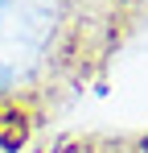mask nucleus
I'll use <instances>...</instances> for the list:
<instances>
[{
  "label": "nucleus",
  "mask_w": 148,
  "mask_h": 153,
  "mask_svg": "<svg viewBox=\"0 0 148 153\" xmlns=\"http://www.w3.org/2000/svg\"><path fill=\"white\" fill-rule=\"evenodd\" d=\"M25 137H29V116L17 103L0 100V145L4 149H17V145H25Z\"/></svg>",
  "instance_id": "nucleus-1"
}]
</instances>
